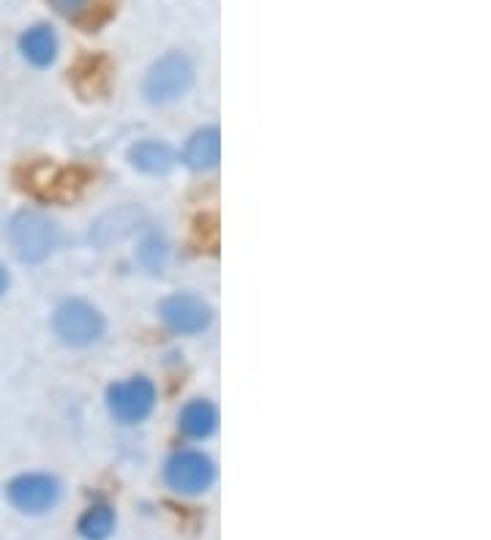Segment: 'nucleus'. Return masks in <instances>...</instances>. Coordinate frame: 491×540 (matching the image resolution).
Listing matches in <instances>:
<instances>
[{
	"label": "nucleus",
	"mask_w": 491,
	"mask_h": 540,
	"mask_svg": "<svg viewBox=\"0 0 491 540\" xmlns=\"http://www.w3.org/2000/svg\"><path fill=\"white\" fill-rule=\"evenodd\" d=\"M58 227L44 213L22 210L9 221V243L22 262H41L58 246Z\"/></svg>",
	"instance_id": "nucleus-1"
},
{
	"label": "nucleus",
	"mask_w": 491,
	"mask_h": 540,
	"mask_svg": "<svg viewBox=\"0 0 491 540\" xmlns=\"http://www.w3.org/2000/svg\"><path fill=\"white\" fill-rule=\"evenodd\" d=\"M191 82H194L191 60L181 52H170L148 71L142 90L153 104H170V101L181 99L183 93L191 88Z\"/></svg>",
	"instance_id": "nucleus-2"
},
{
	"label": "nucleus",
	"mask_w": 491,
	"mask_h": 540,
	"mask_svg": "<svg viewBox=\"0 0 491 540\" xmlns=\"http://www.w3.org/2000/svg\"><path fill=\"white\" fill-rule=\"evenodd\" d=\"M52 328L61 336V341L71 347H85L101 339L104 333V317L85 300H66L52 317Z\"/></svg>",
	"instance_id": "nucleus-3"
},
{
	"label": "nucleus",
	"mask_w": 491,
	"mask_h": 540,
	"mask_svg": "<svg viewBox=\"0 0 491 540\" xmlns=\"http://www.w3.org/2000/svg\"><path fill=\"white\" fill-rule=\"evenodd\" d=\"M153 401H156V390L145 377H131L126 382H115L107 390V404L110 412L121 423H140L151 415Z\"/></svg>",
	"instance_id": "nucleus-4"
},
{
	"label": "nucleus",
	"mask_w": 491,
	"mask_h": 540,
	"mask_svg": "<svg viewBox=\"0 0 491 540\" xmlns=\"http://www.w3.org/2000/svg\"><path fill=\"white\" fill-rule=\"evenodd\" d=\"M164 475H167L170 489H175L178 494H200V491L211 489L216 467L200 450H183L178 456H172Z\"/></svg>",
	"instance_id": "nucleus-5"
},
{
	"label": "nucleus",
	"mask_w": 491,
	"mask_h": 540,
	"mask_svg": "<svg viewBox=\"0 0 491 540\" xmlns=\"http://www.w3.org/2000/svg\"><path fill=\"white\" fill-rule=\"evenodd\" d=\"M88 183V172L71 167H52V164H33L28 170L25 189L36 191L44 200H74L80 189Z\"/></svg>",
	"instance_id": "nucleus-6"
},
{
	"label": "nucleus",
	"mask_w": 491,
	"mask_h": 540,
	"mask_svg": "<svg viewBox=\"0 0 491 540\" xmlns=\"http://www.w3.org/2000/svg\"><path fill=\"white\" fill-rule=\"evenodd\" d=\"M61 497L58 480L50 475H20L9 483L11 505L22 513H44Z\"/></svg>",
	"instance_id": "nucleus-7"
},
{
	"label": "nucleus",
	"mask_w": 491,
	"mask_h": 540,
	"mask_svg": "<svg viewBox=\"0 0 491 540\" xmlns=\"http://www.w3.org/2000/svg\"><path fill=\"white\" fill-rule=\"evenodd\" d=\"M161 317L175 333H202L211 325V306L197 295H170L161 303Z\"/></svg>",
	"instance_id": "nucleus-8"
},
{
	"label": "nucleus",
	"mask_w": 491,
	"mask_h": 540,
	"mask_svg": "<svg viewBox=\"0 0 491 540\" xmlns=\"http://www.w3.org/2000/svg\"><path fill=\"white\" fill-rule=\"evenodd\" d=\"M145 221H148L145 210L137 208V205H121V208L107 210V213L93 224L91 240L104 249V246H112V243L134 235Z\"/></svg>",
	"instance_id": "nucleus-9"
},
{
	"label": "nucleus",
	"mask_w": 491,
	"mask_h": 540,
	"mask_svg": "<svg viewBox=\"0 0 491 540\" xmlns=\"http://www.w3.org/2000/svg\"><path fill=\"white\" fill-rule=\"evenodd\" d=\"M110 60L104 55H85L77 60V66L71 71L74 88L80 90L85 99H99L110 90Z\"/></svg>",
	"instance_id": "nucleus-10"
},
{
	"label": "nucleus",
	"mask_w": 491,
	"mask_h": 540,
	"mask_svg": "<svg viewBox=\"0 0 491 540\" xmlns=\"http://www.w3.org/2000/svg\"><path fill=\"white\" fill-rule=\"evenodd\" d=\"M115 3L118 0H52V6L61 17L77 22L85 30H96L110 20Z\"/></svg>",
	"instance_id": "nucleus-11"
},
{
	"label": "nucleus",
	"mask_w": 491,
	"mask_h": 540,
	"mask_svg": "<svg viewBox=\"0 0 491 540\" xmlns=\"http://www.w3.org/2000/svg\"><path fill=\"white\" fill-rule=\"evenodd\" d=\"M221 156V134L219 129H202L197 131L183 150V161L191 170H211L219 164Z\"/></svg>",
	"instance_id": "nucleus-12"
},
{
	"label": "nucleus",
	"mask_w": 491,
	"mask_h": 540,
	"mask_svg": "<svg viewBox=\"0 0 491 540\" xmlns=\"http://www.w3.org/2000/svg\"><path fill=\"white\" fill-rule=\"evenodd\" d=\"M20 50L33 66H50L58 58V36L47 25H36L28 33H22Z\"/></svg>",
	"instance_id": "nucleus-13"
},
{
	"label": "nucleus",
	"mask_w": 491,
	"mask_h": 540,
	"mask_svg": "<svg viewBox=\"0 0 491 540\" xmlns=\"http://www.w3.org/2000/svg\"><path fill=\"white\" fill-rule=\"evenodd\" d=\"M216 423H219V415H216V407L208 401H189L181 412L183 434H189L194 440L211 437Z\"/></svg>",
	"instance_id": "nucleus-14"
},
{
	"label": "nucleus",
	"mask_w": 491,
	"mask_h": 540,
	"mask_svg": "<svg viewBox=\"0 0 491 540\" xmlns=\"http://www.w3.org/2000/svg\"><path fill=\"white\" fill-rule=\"evenodd\" d=\"M172 156L170 145L164 142H140L131 148V164L142 172H151V175H159V172H167L172 167Z\"/></svg>",
	"instance_id": "nucleus-15"
},
{
	"label": "nucleus",
	"mask_w": 491,
	"mask_h": 540,
	"mask_svg": "<svg viewBox=\"0 0 491 540\" xmlns=\"http://www.w3.org/2000/svg\"><path fill=\"white\" fill-rule=\"evenodd\" d=\"M115 530V513L104 505H96L80 519V535L85 540H107Z\"/></svg>",
	"instance_id": "nucleus-16"
},
{
	"label": "nucleus",
	"mask_w": 491,
	"mask_h": 540,
	"mask_svg": "<svg viewBox=\"0 0 491 540\" xmlns=\"http://www.w3.org/2000/svg\"><path fill=\"white\" fill-rule=\"evenodd\" d=\"M140 260L142 265H148L151 270L161 268L164 260H167V243L159 238V235H153L140 246Z\"/></svg>",
	"instance_id": "nucleus-17"
},
{
	"label": "nucleus",
	"mask_w": 491,
	"mask_h": 540,
	"mask_svg": "<svg viewBox=\"0 0 491 540\" xmlns=\"http://www.w3.org/2000/svg\"><path fill=\"white\" fill-rule=\"evenodd\" d=\"M6 287H9V273H6V268L0 265V295L6 292Z\"/></svg>",
	"instance_id": "nucleus-18"
}]
</instances>
